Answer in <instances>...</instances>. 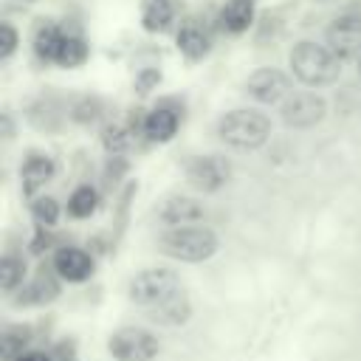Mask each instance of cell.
<instances>
[{"instance_id":"obj_17","label":"cell","mask_w":361,"mask_h":361,"mask_svg":"<svg viewBox=\"0 0 361 361\" xmlns=\"http://www.w3.org/2000/svg\"><path fill=\"white\" fill-rule=\"evenodd\" d=\"M65 31L51 23V20H39V25L34 28V54L39 62H56L59 48H62Z\"/></svg>"},{"instance_id":"obj_18","label":"cell","mask_w":361,"mask_h":361,"mask_svg":"<svg viewBox=\"0 0 361 361\" xmlns=\"http://www.w3.org/2000/svg\"><path fill=\"white\" fill-rule=\"evenodd\" d=\"M175 20V6L172 0H144L141 6V28L147 34H161L172 25Z\"/></svg>"},{"instance_id":"obj_20","label":"cell","mask_w":361,"mask_h":361,"mask_svg":"<svg viewBox=\"0 0 361 361\" xmlns=\"http://www.w3.org/2000/svg\"><path fill=\"white\" fill-rule=\"evenodd\" d=\"M96 209H99V192H96L90 183H82V186H76V189L71 192V197H68V214H71L73 220H85V217H90Z\"/></svg>"},{"instance_id":"obj_28","label":"cell","mask_w":361,"mask_h":361,"mask_svg":"<svg viewBox=\"0 0 361 361\" xmlns=\"http://www.w3.org/2000/svg\"><path fill=\"white\" fill-rule=\"evenodd\" d=\"M161 85V71L158 68H141L138 73H135V90L141 93V96H147L149 90H155Z\"/></svg>"},{"instance_id":"obj_8","label":"cell","mask_w":361,"mask_h":361,"mask_svg":"<svg viewBox=\"0 0 361 361\" xmlns=\"http://www.w3.org/2000/svg\"><path fill=\"white\" fill-rule=\"evenodd\" d=\"M231 164L223 155H195L186 161V180L197 192H217L228 183Z\"/></svg>"},{"instance_id":"obj_31","label":"cell","mask_w":361,"mask_h":361,"mask_svg":"<svg viewBox=\"0 0 361 361\" xmlns=\"http://www.w3.org/2000/svg\"><path fill=\"white\" fill-rule=\"evenodd\" d=\"M3 133H6V138H11V118H8V113H3Z\"/></svg>"},{"instance_id":"obj_1","label":"cell","mask_w":361,"mask_h":361,"mask_svg":"<svg viewBox=\"0 0 361 361\" xmlns=\"http://www.w3.org/2000/svg\"><path fill=\"white\" fill-rule=\"evenodd\" d=\"M288 62H290L293 76L307 87H324L341 76V59L327 45H319L313 39L296 42Z\"/></svg>"},{"instance_id":"obj_13","label":"cell","mask_w":361,"mask_h":361,"mask_svg":"<svg viewBox=\"0 0 361 361\" xmlns=\"http://www.w3.org/2000/svg\"><path fill=\"white\" fill-rule=\"evenodd\" d=\"M56 175V166H54V158L45 155V152H28L20 164V186H23V195L28 197H37L39 189H45V183Z\"/></svg>"},{"instance_id":"obj_32","label":"cell","mask_w":361,"mask_h":361,"mask_svg":"<svg viewBox=\"0 0 361 361\" xmlns=\"http://www.w3.org/2000/svg\"><path fill=\"white\" fill-rule=\"evenodd\" d=\"M358 76H361V59H358Z\"/></svg>"},{"instance_id":"obj_22","label":"cell","mask_w":361,"mask_h":361,"mask_svg":"<svg viewBox=\"0 0 361 361\" xmlns=\"http://www.w3.org/2000/svg\"><path fill=\"white\" fill-rule=\"evenodd\" d=\"M133 135L135 130L127 127V124H104L102 130V147L107 155H124L133 144Z\"/></svg>"},{"instance_id":"obj_4","label":"cell","mask_w":361,"mask_h":361,"mask_svg":"<svg viewBox=\"0 0 361 361\" xmlns=\"http://www.w3.org/2000/svg\"><path fill=\"white\" fill-rule=\"evenodd\" d=\"M180 290H183L180 279L172 268H144L130 279V288H127L130 302H135L144 310H152V307L164 305L166 299L178 296Z\"/></svg>"},{"instance_id":"obj_24","label":"cell","mask_w":361,"mask_h":361,"mask_svg":"<svg viewBox=\"0 0 361 361\" xmlns=\"http://www.w3.org/2000/svg\"><path fill=\"white\" fill-rule=\"evenodd\" d=\"M25 282V259L17 254H6L0 262V285L6 293H14Z\"/></svg>"},{"instance_id":"obj_16","label":"cell","mask_w":361,"mask_h":361,"mask_svg":"<svg viewBox=\"0 0 361 361\" xmlns=\"http://www.w3.org/2000/svg\"><path fill=\"white\" fill-rule=\"evenodd\" d=\"M254 14H257V0H226V6L220 8V28L226 34H245L254 25Z\"/></svg>"},{"instance_id":"obj_10","label":"cell","mask_w":361,"mask_h":361,"mask_svg":"<svg viewBox=\"0 0 361 361\" xmlns=\"http://www.w3.org/2000/svg\"><path fill=\"white\" fill-rule=\"evenodd\" d=\"M180 127V110L166 99V102H158L141 121V133L152 141V144H166L175 138Z\"/></svg>"},{"instance_id":"obj_19","label":"cell","mask_w":361,"mask_h":361,"mask_svg":"<svg viewBox=\"0 0 361 361\" xmlns=\"http://www.w3.org/2000/svg\"><path fill=\"white\" fill-rule=\"evenodd\" d=\"M147 313H149L152 322L166 324V327H175V324H183V322L192 316V305H189L186 290H180L178 296L166 299L164 305H158V307H152V310H147Z\"/></svg>"},{"instance_id":"obj_26","label":"cell","mask_w":361,"mask_h":361,"mask_svg":"<svg viewBox=\"0 0 361 361\" xmlns=\"http://www.w3.org/2000/svg\"><path fill=\"white\" fill-rule=\"evenodd\" d=\"M99 110H102V102L85 96V99L73 102V107H71V118L79 121V124H87V121H93V118L99 116Z\"/></svg>"},{"instance_id":"obj_14","label":"cell","mask_w":361,"mask_h":361,"mask_svg":"<svg viewBox=\"0 0 361 361\" xmlns=\"http://www.w3.org/2000/svg\"><path fill=\"white\" fill-rule=\"evenodd\" d=\"M59 274L51 268H39L34 274V279L28 285H23L20 296H17V305H48L59 296Z\"/></svg>"},{"instance_id":"obj_12","label":"cell","mask_w":361,"mask_h":361,"mask_svg":"<svg viewBox=\"0 0 361 361\" xmlns=\"http://www.w3.org/2000/svg\"><path fill=\"white\" fill-rule=\"evenodd\" d=\"M51 265H54V271H56L65 282H85V279L93 276V268H96L93 257H90L85 248H76V245H62V248H56Z\"/></svg>"},{"instance_id":"obj_29","label":"cell","mask_w":361,"mask_h":361,"mask_svg":"<svg viewBox=\"0 0 361 361\" xmlns=\"http://www.w3.org/2000/svg\"><path fill=\"white\" fill-rule=\"evenodd\" d=\"M51 234H48V228L45 226H37V234H34V240H31V254H42V251H48L51 248Z\"/></svg>"},{"instance_id":"obj_9","label":"cell","mask_w":361,"mask_h":361,"mask_svg":"<svg viewBox=\"0 0 361 361\" xmlns=\"http://www.w3.org/2000/svg\"><path fill=\"white\" fill-rule=\"evenodd\" d=\"M245 93L259 104H276L290 96V79L279 68H259L245 79Z\"/></svg>"},{"instance_id":"obj_2","label":"cell","mask_w":361,"mask_h":361,"mask_svg":"<svg viewBox=\"0 0 361 361\" xmlns=\"http://www.w3.org/2000/svg\"><path fill=\"white\" fill-rule=\"evenodd\" d=\"M217 138L231 149H257L271 138V121L254 107H237L220 116Z\"/></svg>"},{"instance_id":"obj_25","label":"cell","mask_w":361,"mask_h":361,"mask_svg":"<svg viewBox=\"0 0 361 361\" xmlns=\"http://www.w3.org/2000/svg\"><path fill=\"white\" fill-rule=\"evenodd\" d=\"M31 217H34L37 226L54 228L56 220H59V203H56V197H51V195H37V197H31Z\"/></svg>"},{"instance_id":"obj_23","label":"cell","mask_w":361,"mask_h":361,"mask_svg":"<svg viewBox=\"0 0 361 361\" xmlns=\"http://www.w3.org/2000/svg\"><path fill=\"white\" fill-rule=\"evenodd\" d=\"M25 350H28V330L17 327V324L6 327L3 338H0V358L3 361H17V358L25 355Z\"/></svg>"},{"instance_id":"obj_30","label":"cell","mask_w":361,"mask_h":361,"mask_svg":"<svg viewBox=\"0 0 361 361\" xmlns=\"http://www.w3.org/2000/svg\"><path fill=\"white\" fill-rule=\"evenodd\" d=\"M54 361H76V355H73V347L68 344V341H62V344H56L54 347V355H51Z\"/></svg>"},{"instance_id":"obj_7","label":"cell","mask_w":361,"mask_h":361,"mask_svg":"<svg viewBox=\"0 0 361 361\" xmlns=\"http://www.w3.org/2000/svg\"><path fill=\"white\" fill-rule=\"evenodd\" d=\"M324 45L341 59V62H358L361 59V17L358 14H341L336 17L324 31Z\"/></svg>"},{"instance_id":"obj_27","label":"cell","mask_w":361,"mask_h":361,"mask_svg":"<svg viewBox=\"0 0 361 361\" xmlns=\"http://www.w3.org/2000/svg\"><path fill=\"white\" fill-rule=\"evenodd\" d=\"M20 45V34L11 23H0V62H6Z\"/></svg>"},{"instance_id":"obj_21","label":"cell","mask_w":361,"mask_h":361,"mask_svg":"<svg viewBox=\"0 0 361 361\" xmlns=\"http://www.w3.org/2000/svg\"><path fill=\"white\" fill-rule=\"evenodd\" d=\"M87 56H90L87 42L79 34H65L62 48H59V56H56V65H62V68H79V65L87 62Z\"/></svg>"},{"instance_id":"obj_3","label":"cell","mask_w":361,"mask_h":361,"mask_svg":"<svg viewBox=\"0 0 361 361\" xmlns=\"http://www.w3.org/2000/svg\"><path fill=\"white\" fill-rule=\"evenodd\" d=\"M161 251L180 262H206L217 254V234L209 226H169L161 240Z\"/></svg>"},{"instance_id":"obj_11","label":"cell","mask_w":361,"mask_h":361,"mask_svg":"<svg viewBox=\"0 0 361 361\" xmlns=\"http://www.w3.org/2000/svg\"><path fill=\"white\" fill-rule=\"evenodd\" d=\"M175 42H178V51L189 59V62H200L209 56L212 51V34L209 28L197 20V17H186L175 34Z\"/></svg>"},{"instance_id":"obj_5","label":"cell","mask_w":361,"mask_h":361,"mask_svg":"<svg viewBox=\"0 0 361 361\" xmlns=\"http://www.w3.org/2000/svg\"><path fill=\"white\" fill-rule=\"evenodd\" d=\"M107 350L116 361H152L161 353V344L144 327H121L107 338Z\"/></svg>"},{"instance_id":"obj_15","label":"cell","mask_w":361,"mask_h":361,"mask_svg":"<svg viewBox=\"0 0 361 361\" xmlns=\"http://www.w3.org/2000/svg\"><path fill=\"white\" fill-rule=\"evenodd\" d=\"M203 214H206L203 203L195 197H186V195H172L161 206V220L166 226H195L203 220Z\"/></svg>"},{"instance_id":"obj_6","label":"cell","mask_w":361,"mask_h":361,"mask_svg":"<svg viewBox=\"0 0 361 361\" xmlns=\"http://www.w3.org/2000/svg\"><path fill=\"white\" fill-rule=\"evenodd\" d=\"M327 113V102L316 93V90H299V93H290L282 107H279V116H282V124L285 127H293V130H307V127H316Z\"/></svg>"}]
</instances>
